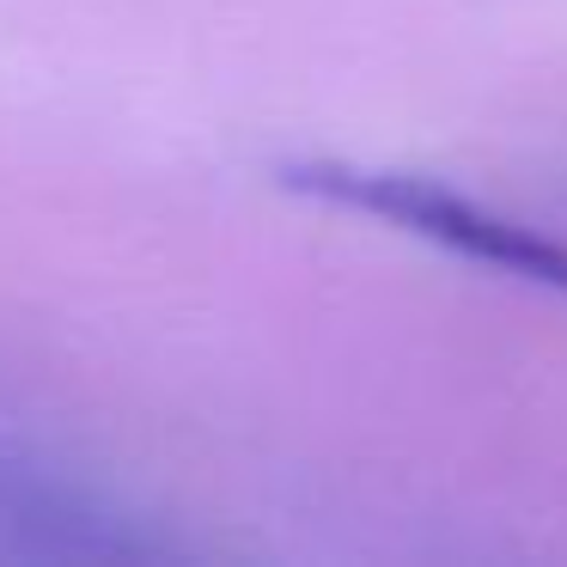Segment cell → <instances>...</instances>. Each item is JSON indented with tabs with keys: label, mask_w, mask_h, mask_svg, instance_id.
Instances as JSON below:
<instances>
[{
	"label": "cell",
	"mask_w": 567,
	"mask_h": 567,
	"mask_svg": "<svg viewBox=\"0 0 567 567\" xmlns=\"http://www.w3.org/2000/svg\"><path fill=\"white\" fill-rule=\"evenodd\" d=\"M275 177H281L293 196H311V202H323V208L384 220V226H396V233L427 238L433 250L464 257L488 275L567 293V245L561 238H543L537 226L513 220V214L488 208V202L464 196V189H452V184H433V177H421V172H391V165H348V159H293Z\"/></svg>",
	"instance_id": "6da1fadb"
},
{
	"label": "cell",
	"mask_w": 567,
	"mask_h": 567,
	"mask_svg": "<svg viewBox=\"0 0 567 567\" xmlns=\"http://www.w3.org/2000/svg\"><path fill=\"white\" fill-rule=\"evenodd\" d=\"M177 555L123 488L0 427V561H159Z\"/></svg>",
	"instance_id": "7a4b0ae2"
}]
</instances>
